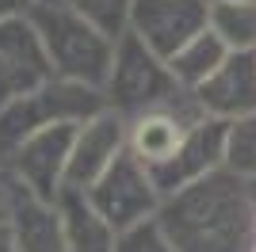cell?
<instances>
[{"label":"cell","instance_id":"cell-1","mask_svg":"<svg viewBox=\"0 0 256 252\" xmlns=\"http://www.w3.org/2000/svg\"><path fill=\"white\" fill-rule=\"evenodd\" d=\"M157 222L176 252H256V188L252 180L218 168L164 195Z\"/></svg>","mask_w":256,"mask_h":252},{"label":"cell","instance_id":"cell-2","mask_svg":"<svg viewBox=\"0 0 256 252\" xmlns=\"http://www.w3.org/2000/svg\"><path fill=\"white\" fill-rule=\"evenodd\" d=\"M27 16H31L34 31L42 38L46 54H50L54 73L104 88L107 76H111V65H115V38H107L100 27H92L65 0L62 4L34 0Z\"/></svg>","mask_w":256,"mask_h":252},{"label":"cell","instance_id":"cell-3","mask_svg":"<svg viewBox=\"0 0 256 252\" xmlns=\"http://www.w3.org/2000/svg\"><path fill=\"white\" fill-rule=\"evenodd\" d=\"M107 107L104 88L84 80H69V76L54 73L46 84H38L34 92L16 96L12 104L0 107V157L8 160L16 149L42 126L54 122H88Z\"/></svg>","mask_w":256,"mask_h":252},{"label":"cell","instance_id":"cell-4","mask_svg":"<svg viewBox=\"0 0 256 252\" xmlns=\"http://www.w3.org/2000/svg\"><path fill=\"white\" fill-rule=\"evenodd\" d=\"M188 88L176 80L172 65L160 54H153L134 31H126L115 42V65H111V76L104 84V96H107L111 111H118L122 118H134L142 111L172 104Z\"/></svg>","mask_w":256,"mask_h":252},{"label":"cell","instance_id":"cell-5","mask_svg":"<svg viewBox=\"0 0 256 252\" xmlns=\"http://www.w3.org/2000/svg\"><path fill=\"white\" fill-rule=\"evenodd\" d=\"M88 199L115 230L138 226L160 210V191L150 176V164L130 149H122L111 160V168L88 188Z\"/></svg>","mask_w":256,"mask_h":252},{"label":"cell","instance_id":"cell-6","mask_svg":"<svg viewBox=\"0 0 256 252\" xmlns=\"http://www.w3.org/2000/svg\"><path fill=\"white\" fill-rule=\"evenodd\" d=\"M226 134H230V122L206 115L184 134V142L172 149L164 160L150 164V176H153V184H157L160 199H164V195H176L180 188L210 176L218 168H226Z\"/></svg>","mask_w":256,"mask_h":252},{"label":"cell","instance_id":"cell-7","mask_svg":"<svg viewBox=\"0 0 256 252\" xmlns=\"http://www.w3.org/2000/svg\"><path fill=\"white\" fill-rule=\"evenodd\" d=\"M206 27H210V0H134L130 12V31L164 62Z\"/></svg>","mask_w":256,"mask_h":252},{"label":"cell","instance_id":"cell-8","mask_svg":"<svg viewBox=\"0 0 256 252\" xmlns=\"http://www.w3.org/2000/svg\"><path fill=\"white\" fill-rule=\"evenodd\" d=\"M50 76H54V62L38 31H34L31 16L0 20V107L12 104L16 96L34 92Z\"/></svg>","mask_w":256,"mask_h":252},{"label":"cell","instance_id":"cell-9","mask_svg":"<svg viewBox=\"0 0 256 252\" xmlns=\"http://www.w3.org/2000/svg\"><path fill=\"white\" fill-rule=\"evenodd\" d=\"M80 122H54L34 130L27 142H23L8 160V168L16 180H23L34 195L54 202V195L65 188V168H69V153H73V138Z\"/></svg>","mask_w":256,"mask_h":252},{"label":"cell","instance_id":"cell-10","mask_svg":"<svg viewBox=\"0 0 256 252\" xmlns=\"http://www.w3.org/2000/svg\"><path fill=\"white\" fill-rule=\"evenodd\" d=\"M199 118H206V111L199 107L195 92L188 88L184 96H176L172 104H160L153 111L126 118V149L138 153L146 164H157L184 142V134L192 130Z\"/></svg>","mask_w":256,"mask_h":252},{"label":"cell","instance_id":"cell-11","mask_svg":"<svg viewBox=\"0 0 256 252\" xmlns=\"http://www.w3.org/2000/svg\"><path fill=\"white\" fill-rule=\"evenodd\" d=\"M122 149H126V118L118 115V111H111V107H104L100 115H92L88 122L76 126L69 168H65V184L88 191L111 168V160Z\"/></svg>","mask_w":256,"mask_h":252},{"label":"cell","instance_id":"cell-12","mask_svg":"<svg viewBox=\"0 0 256 252\" xmlns=\"http://www.w3.org/2000/svg\"><path fill=\"white\" fill-rule=\"evenodd\" d=\"M0 184L8 191V226L20 252H65V230H62L58 206L42 195H34L8 168H4Z\"/></svg>","mask_w":256,"mask_h":252},{"label":"cell","instance_id":"cell-13","mask_svg":"<svg viewBox=\"0 0 256 252\" xmlns=\"http://www.w3.org/2000/svg\"><path fill=\"white\" fill-rule=\"evenodd\" d=\"M199 107L214 118H245L256 111V50H230L226 62L206 76L199 88H192Z\"/></svg>","mask_w":256,"mask_h":252},{"label":"cell","instance_id":"cell-14","mask_svg":"<svg viewBox=\"0 0 256 252\" xmlns=\"http://www.w3.org/2000/svg\"><path fill=\"white\" fill-rule=\"evenodd\" d=\"M54 206H58V214H62L65 252H115L118 230L92 206L88 191L65 184V188L54 195Z\"/></svg>","mask_w":256,"mask_h":252},{"label":"cell","instance_id":"cell-15","mask_svg":"<svg viewBox=\"0 0 256 252\" xmlns=\"http://www.w3.org/2000/svg\"><path fill=\"white\" fill-rule=\"evenodd\" d=\"M226 54H230V46L206 27L203 34H195L188 46H180V50L172 54L168 65H172V73H176V80H180L184 88H199V84L226 62Z\"/></svg>","mask_w":256,"mask_h":252},{"label":"cell","instance_id":"cell-16","mask_svg":"<svg viewBox=\"0 0 256 252\" xmlns=\"http://www.w3.org/2000/svg\"><path fill=\"white\" fill-rule=\"evenodd\" d=\"M210 31L230 50H256V0H214Z\"/></svg>","mask_w":256,"mask_h":252},{"label":"cell","instance_id":"cell-17","mask_svg":"<svg viewBox=\"0 0 256 252\" xmlns=\"http://www.w3.org/2000/svg\"><path fill=\"white\" fill-rule=\"evenodd\" d=\"M73 12H80L92 27L107 34V38H122L130 31V12H134V0H65Z\"/></svg>","mask_w":256,"mask_h":252},{"label":"cell","instance_id":"cell-18","mask_svg":"<svg viewBox=\"0 0 256 252\" xmlns=\"http://www.w3.org/2000/svg\"><path fill=\"white\" fill-rule=\"evenodd\" d=\"M226 168L245 180H256V111L230 122L226 134Z\"/></svg>","mask_w":256,"mask_h":252},{"label":"cell","instance_id":"cell-19","mask_svg":"<svg viewBox=\"0 0 256 252\" xmlns=\"http://www.w3.org/2000/svg\"><path fill=\"white\" fill-rule=\"evenodd\" d=\"M115 252H176L172 237L164 233V226L157 222V214L138 226H126V230H118L115 237Z\"/></svg>","mask_w":256,"mask_h":252},{"label":"cell","instance_id":"cell-20","mask_svg":"<svg viewBox=\"0 0 256 252\" xmlns=\"http://www.w3.org/2000/svg\"><path fill=\"white\" fill-rule=\"evenodd\" d=\"M34 0H0V20H12V16H27Z\"/></svg>","mask_w":256,"mask_h":252},{"label":"cell","instance_id":"cell-21","mask_svg":"<svg viewBox=\"0 0 256 252\" xmlns=\"http://www.w3.org/2000/svg\"><path fill=\"white\" fill-rule=\"evenodd\" d=\"M0 252H20V244H16V237H12L8 222H0Z\"/></svg>","mask_w":256,"mask_h":252},{"label":"cell","instance_id":"cell-22","mask_svg":"<svg viewBox=\"0 0 256 252\" xmlns=\"http://www.w3.org/2000/svg\"><path fill=\"white\" fill-rule=\"evenodd\" d=\"M0 222H8V191L0 184Z\"/></svg>","mask_w":256,"mask_h":252},{"label":"cell","instance_id":"cell-23","mask_svg":"<svg viewBox=\"0 0 256 252\" xmlns=\"http://www.w3.org/2000/svg\"><path fill=\"white\" fill-rule=\"evenodd\" d=\"M0 176H4V157H0Z\"/></svg>","mask_w":256,"mask_h":252},{"label":"cell","instance_id":"cell-24","mask_svg":"<svg viewBox=\"0 0 256 252\" xmlns=\"http://www.w3.org/2000/svg\"><path fill=\"white\" fill-rule=\"evenodd\" d=\"M42 4H62V0H42Z\"/></svg>","mask_w":256,"mask_h":252},{"label":"cell","instance_id":"cell-25","mask_svg":"<svg viewBox=\"0 0 256 252\" xmlns=\"http://www.w3.org/2000/svg\"><path fill=\"white\" fill-rule=\"evenodd\" d=\"M252 188H256V180H252Z\"/></svg>","mask_w":256,"mask_h":252},{"label":"cell","instance_id":"cell-26","mask_svg":"<svg viewBox=\"0 0 256 252\" xmlns=\"http://www.w3.org/2000/svg\"><path fill=\"white\" fill-rule=\"evenodd\" d=\"M210 4H214V0H210Z\"/></svg>","mask_w":256,"mask_h":252}]
</instances>
